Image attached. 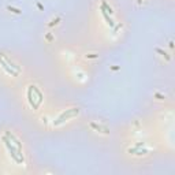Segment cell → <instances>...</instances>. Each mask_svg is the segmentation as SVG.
Wrapping results in <instances>:
<instances>
[{"instance_id":"1","label":"cell","mask_w":175,"mask_h":175,"mask_svg":"<svg viewBox=\"0 0 175 175\" xmlns=\"http://www.w3.org/2000/svg\"><path fill=\"white\" fill-rule=\"evenodd\" d=\"M27 101L33 107V110H37L38 107L41 106V103H43V93L40 92V89L36 85H30L29 89H27Z\"/></svg>"},{"instance_id":"2","label":"cell","mask_w":175,"mask_h":175,"mask_svg":"<svg viewBox=\"0 0 175 175\" xmlns=\"http://www.w3.org/2000/svg\"><path fill=\"white\" fill-rule=\"evenodd\" d=\"M78 112H79V110L78 108H70V110H67L66 112H63L59 115V118L53 122V125L55 126H59V125H62L64 120H67V119L70 118H74V116H77L78 115Z\"/></svg>"},{"instance_id":"3","label":"cell","mask_w":175,"mask_h":175,"mask_svg":"<svg viewBox=\"0 0 175 175\" xmlns=\"http://www.w3.org/2000/svg\"><path fill=\"white\" fill-rule=\"evenodd\" d=\"M0 64H1V67L6 70L8 74H11V75H17V74H18V69H17L15 66H13V64L10 66V64L7 63V59H4L1 55H0Z\"/></svg>"},{"instance_id":"4","label":"cell","mask_w":175,"mask_h":175,"mask_svg":"<svg viewBox=\"0 0 175 175\" xmlns=\"http://www.w3.org/2000/svg\"><path fill=\"white\" fill-rule=\"evenodd\" d=\"M90 126L93 127L94 130L100 131V133H104V134H108V133H110V130H108L107 127H103V126H100V125H96V123H93V122L90 123Z\"/></svg>"}]
</instances>
